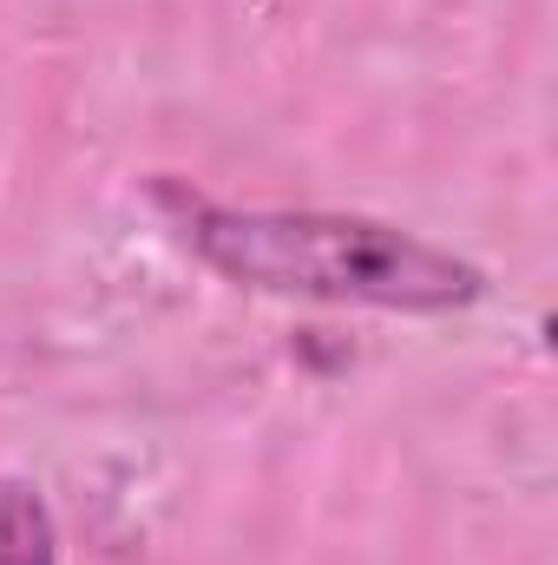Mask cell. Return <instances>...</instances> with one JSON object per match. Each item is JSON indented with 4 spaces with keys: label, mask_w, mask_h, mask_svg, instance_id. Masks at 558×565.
Wrapping results in <instances>:
<instances>
[{
    "label": "cell",
    "mask_w": 558,
    "mask_h": 565,
    "mask_svg": "<svg viewBox=\"0 0 558 565\" xmlns=\"http://www.w3.org/2000/svg\"><path fill=\"white\" fill-rule=\"evenodd\" d=\"M164 211L178 217L184 244L250 289L282 296H329V302H375V309H460L486 277L453 250H433L375 217H329V211H224L191 198L184 184H158Z\"/></svg>",
    "instance_id": "1"
},
{
    "label": "cell",
    "mask_w": 558,
    "mask_h": 565,
    "mask_svg": "<svg viewBox=\"0 0 558 565\" xmlns=\"http://www.w3.org/2000/svg\"><path fill=\"white\" fill-rule=\"evenodd\" d=\"M0 565H60L46 500L33 487H20V480L0 487Z\"/></svg>",
    "instance_id": "2"
}]
</instances>
